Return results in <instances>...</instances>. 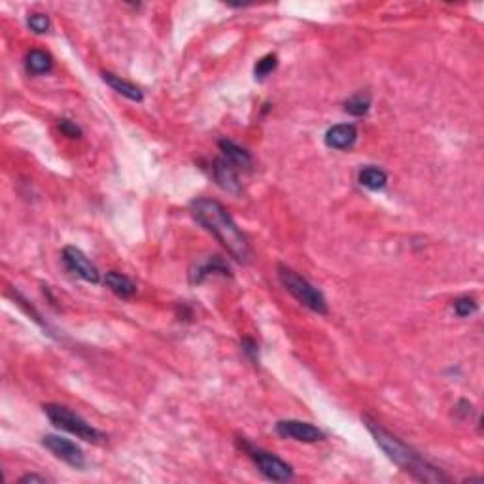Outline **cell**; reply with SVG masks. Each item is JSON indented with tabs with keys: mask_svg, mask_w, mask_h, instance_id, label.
Returning <instances> with one entry per match:
<instances>
[{
	"mask_svg": "<svg viewBox=\"0 0 484 484\" xmlns=\"http://www.w3.org/2000/svg\"><path fill=\"white\" fill-rule=\"evenodd\" d=\"M219 150L224 153V158L229 161L235 169L250 170L252 169V158L246 150H242L241 146H236L231 140H219Z\"/></svg>",
	"mask_w": 484,
	"mask_h": 484,
	"instance_id": "cell-11",
	"label": "cell"
},
{
	"mask_svg": "<svg viewBox=\"0 0 484 484\" xmlns=\"http://www.w3.org/2000/svg\"><path fill=\"white\" fill-rule=\"evenodd\" d=\"M279 279L286 290L295 297L297 301L305 305L316 314H327V301L324 293L318 288L310 284L309 280L302 279L301 274H297L293 269L286 265H279Z\"/></svg>",
	"mask_w": 484,
	"mask_h": 484,
	"instance_id": "cell-4",
	"label": "cell"
},
{
	"mask_svg": "<svg viewBox=\"0 0 484 484\" xmlns=\"http://www.w3.org/2000/svg\"><path fill=\"white\" fill-rule=\"evenodd\" d=\"M191 214L193 218L205 227L210 235L218 238V242L229 252L236 261L241 263H248L252 257V250H250L248 238L244 236L235 219L231 218V214L225 210L222 203L214 199H195L191 203Z\"/></svg>",
	"mask_w": 484,
	"mask_h": 484,
	"instance_id": "cell-1",
	"label": "cell"
},
{
	"mask_svg": "<svg viewBox=\"0 0 484 484\" xmlns=\"http://www.w3.org/2000/svg\"><path fill=\"white\" fill-rule=\"evenodd\" d=\"M30 30L37 32V34H44L49 30V18L46 13H30L29 19H27Z\"/></svg>",
	"mask_w": 484,
	"mask_h": 484,
	"instance_id": "cell-20",
	"label": "cell"
},
{
	"mask_svg": "<svg viewBox=\"0 0 484 484\" xmlns=\"http://www.w3.org/2000/svg\"><path fill=\"white\" fill-rule=\"evenodd\" d=\"M59 129H60V133L67 134V136H70V139H79V136H82V129H79L78 125H74L72 121L60 120Z\"/></svg>",
	"mask_w": 484,
	"mask_h": 484,
	"instance_id": "cell-21",
	"label": "cell"
},
{
	"mask_svg": "<svg viewBox=\"0 0 484 484\" xmlns=\"http://www.w3.org/2000/svg\"><path fill=\"white\" fill-rule=\"evenodd\" d=\"M42 445L53 454L55 458H59L60 461H65L70 467H76V469L85 467V456L76 442L59 435H46L42 439Z\"/></svg>",
	"mask_w": 484,
	"mask_h": 484,
	"instance_id": "cell-6",
	"label": "cell"
},
{
	"mask_svg": "<svg viewBox=\"0 0 484 484\" xmlns=\"http://www.w3.org/2000/svg\"><path fill=\"white\" fill-rule=\"evenodd\" d=\"M276 65H279V59L276 55H265L257 60V65L254 68V74L257 79H265L269 74H272L276 70Z\"/></svg>",
	"mask_w": 484,
	"mask_h": 484,
	"instance_id": "cell-18",
	"label": "cell"
},
{
	"mask_svg": "<svg viewBox=\"0 0 484 484\" xmlns=\"http://www.w3.org/2000/svg\"><path fill=\"white\" fill-rule=\"evenodd\" d=\"M103 79L115 91V93H120V95H123V97L129 98V101H134V103H142L144 95H142L140 87L133 85L131 82H127V79L120 78V76H115V74L112 72H103Z\"/></svg>",
	"mask_w": 484,
	"mask_h": 484,
	"instance_id": "cell-13",
	"label": "cell"
},
{
	"mask_svg": "<svg viewBox=\"0 0 484 484\" xmlns=\"http://www.w3.org/2000/svg\"><path fill=\"white\" fill-rule=\"evenodd\" d=\"M359 184L363 188L371 189V191H378L388 184V174L382 169H376V167H365L359 172Z\"/></svg>",
	"mask_w": 484,
	"mask_h": 484,
	"instance_id": "cell-15",
	"label": "cell"
},
{
	"mask_svg": "<svg viewBox=\"0 0 484 484\" xmlns=\"http://www.w3.org/2000/svg\"><path fill=\"white\" fill-rule=\"evenodd\" d=\"M63 261H65L68 271L74 272L76 276H79L85 282H89V284H98L101 282V272H98L97 267L93 265L87 260V255L76 246H67L63 250Z\"/></svg>",
	"mask_w": 484,
	"mask_h": 484,
	"instance_id": "cell-7",
	"label": "cell"
},
{
	"mask_svg": "<svg viewBox=\"0 0 484 484\" xmlns=\"http://www.w3.org/2000/svg\"><path fill=\"white\" fill-rule=\"evenodd\" d=\"M452 309L460 318H467V316H471L477 312V302H475L473 297H458V299L454 301Z\"/></svg>",
	"mask_w": 484,
	"mask_h": 484,
	"instance_id": "cell-19",
	"label": "cell"
},
{
	"mask_svg": "<svg viewBox=\"0 0 484 484\" xmlns=\"http://www.w3.org/2000/svg\"><path fill=\"white\" fill-rule=\"evenodd\" d=\"M19 483H48V478L40 477V475H34V473H29V475H23V477L19 478Z\"/></svg>",
	"mask_w": 484,
	"mask_h": 484,
	"instance_id": "cell-23",
	"label": "cell"
},
{
	"mask_svg": "<svg viewBox=\"0 0 484 484\" xmlns=\"http://www.w3.org/2000/svg\"><path fill=\"white\" fill-rule=\"evenodd\" d=\"M212 174L218 182V186L222 189H225L227 193L238 195L242 191L241 180H238V172L233 165L227 161L225 158H219L214 161V167H212Z\"/></svg>",
	"mask_w": 484,
	"mask_h": 484,
	"instance_id": "cell-9",
	"label": "cell"
},
{
	"mask_svg": "<svg viewBox=\"0 0 484 484\" xmlns=\"http://www.w3.org/2000/svg\"><path fill=\"white\" fill-rule=\"evenodd\" d=\"M363 422L367 426V430L373 435L375 442L382 448V452L395 464V466L409 473L412 478H416L420 483H448L450 478L439 469V467L431 466L430 461L424 460V456L412 450L409 445L401 441L400 437L392 435L390 431L384 430L381 424L371 420L369 416H363Z\"/></svg>",
	"mask_w": 484,
	"mask_h": 484,
	"instance_id": "cell-2",
	"label": "cell"
},
{
	"mask_svg": "<svg viewBox=\"0 0 484 484\" xmlns=\"http://www.w3.org/2000/svg\"><path fill=\"white\" fill-rule=\"evenodd\" d=\"M357 129L352 123H340V125H333L327 129L326 144L333 150H348L356 144Z\"/></svg>",
	"mask_w": 484,
	"mask_h": 484,
	"instance_id": "cell-10",
	"label": "cell"
},
{
	"mask_svg": "<svg viewBox=\"0 0 484 484\" xmlns=\"http://www.w3.org/2000/svg\"><path fill=\"white\" fill-rule=\"evenodd\" d=\"M104 284H106V288H108L112 293H115V295L121 297V299H129V297H133L134 293H136V286H134L133 280L127 279L125 274H121V272L117 271L106 272Z\"/></svg>",
	"mask_w": 484,
	"mask_h": 484,
	"instance_id": "cell-12",
	"label": "cell"
},
{
	"mask_svg": "<svg viewBox=\"0 0 484 484\" xmlns=\"http://www.w3.org/2000/svg\"><path fill=\"white\" fill-rule=\"evenodd\" d=\"M242 350L246 352L252 362H257V345L252 339L242 340Z\"/></svg>",
	"mask_w": 484,
	"mask_h": 484,
	"instance_id": "cell-22",
	"label": "cell"
},
{
	"mask_svg": "<svg viewBox=\"0 0 484 484\" xmlns=\"http://www.w3.org/2000/svg\"><path fill=\"white\" fill-rule=\"evenodd\" d=\"M44 412L48 414L49 422L53 424L55 428H59L63 431H68L72 433L82 441L93 442V445H98L103 442L106 437H104L103 431H98L97 428H93L87 420L76 414L74 411H70L68 407L55 405V403H48L44 405Z\"/></svg>",
	"mask_w": 484,
	"mask_h": 484,
	"instance_id": "cell-3",
	"label": "cell"
},
{
	"mask_svg": "<svg viewBox=\"0 0 484 484\" xmlns=\"http://www.w3.org/2000/svg\"><path fill=\"white\" fill-rule=\"evenodd\" d=\"M214 272H219V274H229L231 272L229 265H227L219 255H214V257H210L206 263L197 265V269H195L193 272H189V280H191V284H199V282L205 280V276L214 274Z\"/></svg>",
	"mask_w": 484,
	"mask_h": 484,
	"instance_id": "cell-14",
	"label": "cell"
},
{
	"mask_svg": "<svg viewBox=\"0 0 484 484\" xmlns=\"http://www.w3.org/2000/svg\"><path fill=\"white\" fill-rule=\"evenodd\" d=\"M276 433L286 439H293L299 442H318L326 439V433L318 430L316 426L301 420H280L276 422Z\"/></svg>",
	"mask_w": 484,
	"mask_h": 484,
	"instance_id": "cell-8",
	"label": "cell"
},
{
	"mask_svg": "<svg viewBox=\"0 0 484 484\" xmlns=\"http://www.w3.org/2000/svg\"><path fill=\"white\" fill-rule=\"evenodd\" d=\"M371 108V97L369 95H363V93H357L354 97H350L345 103V112H348L350 115H365Z\"/></svg>",
	"mask_w": 484,
	"mask_h": 484,
	"instance_id": "cell-17",
	"label": "cell"
},
{
	"mask_svg": "<svg viewBox=\"0 0 484 484\" xmlns=\"http://www.w3.org/2000/svg\"><path fill=\"white\" fill-rule=\"evenodd\" d=\"M241 448H244V452L248 454L252 461H254L257 469L265 475L269 480L274 483H288L293 478V469L290 464H286L284 460H280L279 456H274L272 452H267L263 448L252 447L250 442L241 441Z\"/></svg>",
	"mask_w": 484,
	"mask_h": 484,
	"instance_id": "cell-5",
	"label": "cell"
},
{
	"mask_svg": "<svg viewBox=\"0 0 484 484\" xmlns=\"http://www.w3.org/2000/svg\"><path fill=\"white\" fill-rule=\"evenodd\" d=\"M51 67H53L51 55L42 51V49H32V51L27 55V68H29V72L46 74L51 70Z\"/></svg>",
	"mask_w": 484,
	"mask_h": 484,
	"instance_id": "cell-16",
	"label": "cell"
}]
</instances>
